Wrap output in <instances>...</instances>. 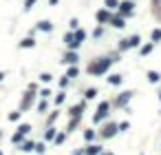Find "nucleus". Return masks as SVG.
Instances as JSON below:
<instances>
[{"mask_svg": "<svg viewBox=\"0 0 161 155\" xmlns=\"http://www.w3.org/2000/svg\"><path fill=\"white\" fill-rule=\"evenodd\" d=\"M106 111H108V104H106V102H104V104H102V107H99V113H97V115H95V120H102V118H104V115H106Z\"/></svg>", "mask_w": 161, "mask_h": 155, "instance_id": "obj_5", "label": "nucleus"}, {"mask_svg": "<svg viewBox=\"0 0 161 155\" xmlns=\"http://www.w3.org/2000/svg\"><path fill=\"white\" fill-rule=\"evenodd\" d=\"M148 78H150V82H157V80H159V73L150 71V73H148Z\"/></svg>", "mask_w": 161, "mask_h": 155, "instance_id": "obj_11", "label": "nucleus"}, {"mask_svg": "<svg viewBox=\"0 0 161 155\" xmlns=\"http://www.w3.org/2000/svg\"><path fill=\"white\" fill-rule=\"evenodd\" d=\"M88 153H99V146H88Z\"/></svg>", "mask_w": 161, "mask_h": 155, "instance_id": "obj_18", "label": "nucleus"}, {"mask_svg": "<svg viewBox=\"0 0 161 155\" xmlns=\"http://www.w3.org/2000/svg\"><path fill=\"white\" fill-rule=\"evenodd\" d=\"M108 80H110L113 84H119V82H122V75H110Z\"/></svg>", "mask_w": 161, "mask_h": 155, "instance_id": "obj_9", "label": "nucleus"}, {"mask_svg": "<svg viewBox=\"0 0 161 155\" xmlns=\"http://www.w3.org/2000/svg\"><path fill=\"white\" fill-rule=\"evenodd\" d=\"M152 40H154V42H157V40H161V29H157V31L152 33Z\"/></svg>", "mask_w": 161, "mask_h": 155, "instance_id": "obj_13", "label": "nucleus"}, {"mask_svg": "<svg viewBox=\"0 0 161 155\" xmlns=\"http://www.w3.org/2000/svg\"><path fill=\"white\" fill-rule=\"evenodd\" d=\"M22 47H33V40L27 38V40H22Z\"/></svg>", "mask_w": 161, "mask_h": 155, "instance_id": "obj_14", "label": "nucleus"}, {"mask_svg": "<svg viewBox=\"0 0 161 155\" xmlns=\"http://www.w3.org/2000/svg\"><path fill=\"white\" fill-rule=\"evenodd\" d=\"M33 2H35V0H27V9H29V7H31Z\"/></svg>", "mask_w": 161, "mask_h": 155, "instance_id": "obj_21", "label": "nucleus"}, {"mask_svg": "<svg viewBox=\"0 0 161 155\" xmlns=\"http://www.w3.org/2000/svg\"><path fill=\"white\" fill-rule=\"evenodd\" d=\"M137 44H139V38L132 36L130 40H124V42H122V49H126V47H137Z\"/></svg>", "mask_w": 161, "mask_h": 155, "instance_id": "obj_3", "label": "nucleus"}, {"mask_svg": "<svg viewBox=\"0 0 161 155\" xmlns=\"http://www.w3.org/2000/svg\"><path fill=\"white\" fill-rule=\"evenodd\" d=\"M106 7L110 9V7H117V0H106Z\"/></svg>", "mask_w": 161, "mask_h": 155, "instance_id": "obj_16", "label": "nucleus"}, {"mask_svg": "<svg viewBox=\"0 0 161 155\" xmlns=\"http://www.w3.org/2000/svg\"><path fill=\"white\" fill-rule=\"evenodd\" d=\"M66 62H68V64L77 62V53H66Z\"/></svg>", "mask_w": 161, "mask_h": 155, "instance_id": "obj_6", "label": "nucleus"}, {"mask_svg": "<svg viewBox=\"0 0 161 155\" xmlns=\"http://www.w3.org/2000/svg\"><path fill=\"white\" fill-rule=\"evenodd\" d=\"M95 95H97V91H95V89H88V91H86V98H88V100H93Z\"/></svg>", "mask_w": 161, "mask_h": 155, "instance_id": "obj_10", "label": "nucleus"}, {"mask_svg": "<svg viewBox=\"0 0 161 155\" xmlns=\"http://www.w3.org/2000/svg\"><path fill=\"white\" fill-rule=\"evenodd\" d=\"M40 80H42V82H49V80H51V75H49V73H42V75H40Z\"/></svg>", "mask_w": 161, "mask_h": 155, "instance_id": "obj_15", "label": "nucleus"}, {"mask_svg": "<svg viewBox=\"0 0 161 155\" xmlns=\"http://www.w3.org/2000/svg\"><path fill=\"white\" fill-rule=\"evenodd\" d=\"M64 40H66V44L71 47V49H73V47H77V40H75V36H73V33H66V38H64Z\"/></svg>", "mask_w": 161, "mask_h": 155, "instance_id": "obj_4", "label": "nucleus"}, {"mask_svg": "<svg viewBox=\"0 0 161 155\" xmlns=\"http://www.w3.org/2000/svg\"><path fill=\"white\" fill-rule=\"evenodd\" d=\"M31 148H33V144H31V142H27L25 146H22V151H31Z\"/></svg>", "mask_w": 161, "mask_h": 155, "instance_id": "obj_19", "label": "nucleus"}, {"mask_svg": "<svg viewBox=\"0 0 161 155\" xmlns=\"http://www.w3.org/2000/svg\"><path fill=\"white\" fill-rule=\"evenodd\" d=\"M113 24H115V27H119V29L124 27V22H122V18H115V20H113Z\"/></svg>", "mask_w": 161, "mask_h": 155, "instance_id": "obj_12", "label": "nucleus"}, {"mask_svg": "<svg viewBox=\"0 0 161 155\" xmlns=\"http://www.w3.org/2000/svg\"><path fill=\"white\" fill-rule=\"evenodd\" d=\"M68 78H77V67H75V69H71V71H68Z\"/></svg>", "mask_w": 161, "mask_h": 155, "instance_id": "obj_17", "label": "nucleus"}, {"mask_svg": "<svg viewBox=\"0 0 161 155\" xmlns=\"http://www.w3.org/2000/svg\"><path fill=\"white\" fill-rule=\"evenodd\" d=\"M115 133H117V126H115V124H108V126H104V138H110V135H115Z\"/></svg>", "mask_w": 161, "mask_h": 155, "instance_id": "obj_2", "label": "nucleus"}, {"mask_svg": "<svg viewBox=\"0 0 161 155\" xmlns=\"http://www.w3.org/2000/svg\"><path fill=\"white\" fill-rule=\"evenodd\" d=\"M40 29H42V31H51V22H47V20L40 22Z\"/></svg>", "mask_w": 161, "mask_h": 155, "instance_id": "obj_8", "label": "nucleus"}, {"mask_svg": "<svg viewBox=\"0 0 161 155\" xmlns=\"http://www.w3.org/2000/svg\"><path fill=\"white\" fill-rule=\"evenodd\" d=\"M122 11H124V13H130V11H132V2H124V5H122Z\"/></svg>", "mask_w": 161, "mask_h": 155, "instance_id": "obj_7", "label": "nucleus"}, {"mask_svg": "<svg viewBox=\"0 0 161 155\" xmlns=\"http://www.w3.org/2000/svg\"><path fill=\"white\" fill-rule=\"evenodd\" d=\"M0 155H2V153H0Z\"/></svg>", "mask_w": 161, "mask_h": 155, "instance_id": "obj_22", "label": "nucleus"}, {"mask_svg": "<svg viewBox=\"0 0 161 155\" xmlns=\"http://www.w3.org/2000/svg\"><path fill=\"white\" fill-rule=\"evenodd\" d=\"M97 18H99V20H102V22H104V20H106V18H108V13H106V11H102V13H99V16H97Z\"/></svg>", "mask_w": 161, "mask_h": 155, "instance_id": "obj_20", "label": "nucleus"}, {"mask_svg": "<svg viewBox=\"0 0 161 155\" xmlns=\"http://www.w3.org/2000/svg\"><path fill=\"white\" fill-rule=\"evenodd\" d=\"M110 62H115V60H110V58H104L99 64H90V67H88V71H90V73H104V71H106V67H108Z\"/></svg>", "mask_w": 161, "mask_h": 155, "instance_id": "obj_1", "label": "nucleus"}]
</instances>
